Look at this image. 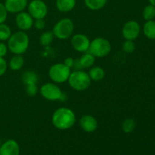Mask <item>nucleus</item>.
I'll use <instances>...</instances> for the list:
<instances>
[{"instance_id": "nucleus-1", "label": "nucleus", "mask_w": 155, "mask_h": 155, "mask_svg": "<svg viewBox=\"0 0 155 155\" xmlns=\"http://www.w3.org/2000/svg\"><path fill=\"white\" fill-rule=\"evenodd\" d=\"M77 117L74 110L69 107H61L54 111L51 116V123L59 130H67L72 128L76 124Z\"/></svg>"}, {"instance_id": "nucleus-2", "label": "nucleus", "mask_w": 155, "mask_h": 155, "mask_svg": "<svg viewBox=\"0 0 155 155\" xmlns=\"http://www.w3.org/2000/svg\"><path fill=\"white\" fill-rule=\"evenodd\" d=\"M30 45V39L24 31L19 30L12 33L8 39V48L14 54H24Z\"/></svg>"}, {"instance_id": "nucleus-3", "label": "nucleus", "mask_w": 155, "mask_h": 155, "mask_svg": "<svg viewBox=\"0 0 155 155\" xmlns=\"http://www.w3.org/2000/svg\"><path fill=\"white\" fill-rule=\"evenodd\" d=\"M68 82L69 86L74 90L82 92L89 89L92 80L88 73H86V71L82 70H75L71 71Z\"/></svg>"}, {"instance_id": "nucleus-4", "label": "nucleus", "mask_w": 155, "mask_h": 155, "mask_svg": "<svg viewBox=\"0 0 155 155\" xmlns=\"http://www.w3.org/2000/svg\"><path fill=\"white\" fill-rule=\"evenodd\" d=\"M74 31V21L68 18L59 20L53 27L52 33L54 37L61 40L69 39Z\"/></svg>"}, {"instance_id": "nucleus-5", "label": "nucleus", "mask_w": 155, "mask_h": 155, "mask_svg": "<svg viewBox=\"0 0 155 155\" xmlns=\"http://www.w3.org/2000/svg\"><path fill=\"white\" fill-rule=\"evenodd\" d=\"M111 44L108 39L103 37H96L91 40L89 52L95 58H104L111 51Z\"/></svg>"}, {"instance_id": "nucleus-6", "label": "nucleus", "mask_w": 155, "mask_h": 155, "mask_svg": "<svg viewBox=\"0 0 155 155\" xmlns=\"http://www.w3.org/2000/svg\"><path fill=\"white\" fill-rule=\"evenodd\" d=\"M71 69L64 63H56L51 65L48 70V77L54 83H64L68 82L71 75Z\"/></svg>"}, {"instance_id": "nucleus-7", "label": "nucleus", "mask_w": 155, "mask_h": 155, "mask_svg": "<svg viewBox=\"0 0 155 155\" xmlns=\"http://www.w3.org/2000/svg\"><path fill=\"white\" fill-rule=\"evenodd\" d=\"M39 93L47 101H63L64 99L65 95L57 83H44L39 89Z\"/></svg>"}, {"instance_id": "nucleus-8", "label": "nucleus", "mask_w": 155, "mask_h": 155, "mask_svg": "<svg viewBox=\"0 0 155 155\" xmlns=\"http://www.w3.org/2000/svg\"><path fill=\"white\" fill-rule=\"evenodd\" d=\"M27 8L28 13L34 20L45 19L48 14V6L42 0H32Z\"/></svg>"}, {"instance_id": "nucleus-9", "label": "nucleus", "mask_w": 155, "mask_h": 155, "mask_svg": "<svg viewBox=\"0 0 155 155\" xmlns=\"http://www.w3.org/2000/svg\"><path fill=\"white\" fill-rule=\"evenodd\" d=\"M141 27L136 21H127L122 27V35L125 40H135L140 34Z\"/></svg>"}, {"instance_id": "nucleus-10", "label": "nucleus", "mask_w": 155, "mask_h": 155, "mask_svg": "<svg viewBox=\"0 0 155 155\" xmlns=\"http://www.w3.org/2000/svg\"><path fill=\"white\" fill-rule=\"evenodd\" d=\"M91 40L86 35L83 33H77L71 37V43L75 51L85 53L89 51Z\"/></svg>"}, {"instance_id": "nucleus-11", "label": "nucleus", "mask_w": 155, "mask_h": 155, "mask_svg": "<svg viewBox=\"0 0 155 155\" xmlns=\"http://www.w3.org/2000/svg\"><path fill=\"white\" fill-rule=\"evenodd\" d=\"M34 19L31 17V15L28 13V12H19L17 14L15 18V24L17 27L21 31H27L30 30L33 27Z\"/></svg>"}, {"instance_id": "nucleus-12", "label": "nucleus", "mask_w": 155, "mask_h": 155, "mask_svg": "<svg viewBox=\"0 0 155 155\" xmlns=\"http://www.w3.org/2000/svg\"><path fill=\"white\" fill-rule=\"evenodd\" d=\"M80 127L86 133H93L98 128V120L96 118L89 114L82 116L79 120Z\"/></svg>"}, {"instance_id": "nucleus-13", "label": "nucleus", "mask_w": 155, "mask_h": 155, "mask_svg": "<svg viewBox=\"0 0 155 155\" xmlns=\"http://www.w3.org/2000/svg\"><path fill=\"white\" fill-rule=\"evenodd\" d=\"M4 5L8 13L18 14L27 7L28 0H5Z\"/></svg>"}, {"instance_id": "nucleus-14", "label": "nucleus", "mask_w": 155, "mask_h": 155, "mask_svg": "<svg viewBox=\"0 0 155 155\" xmlns=\"http://www.w3.org/2000/svg\"><path fill=\"white\" fill-rule=\"evenodd\" d=\"M20 147L14 139L5 142L0 147V155H19Z\"/></svg>"}, {"instance_id": "nucleus-15", "label": "nucleus", "mask_w": 155, "mask_h": 155, "mask_svg": "<svg viewBox=\"0 0 155 155\" xmlns=\"http://www.w3.org/2000/svg\"><path fill=\"white\" fill-rule=\"evenodd\" d=\"M77 5V0H56L55 6L60 12L68 13L74 10Z\"/></svg>"}, {"instance_id": "nucleus-16", "label": "nucleus", "mask_w": 155, "mask_h": 155, "mask_svg": "<svg viewBox=\"0 0 155 155\" xmlns=\"http://www.w3.org/2000/svg\"><path fill=\"white\" fill-rule=\"evenodd\" d=\"M91 80L93 81H100L103 80L105 77V71L100 66H92L90 68L89 71L88 72Z\"/></svg>"}, {"instance_id": "nucleus-17", "label": "nucleus", "mask_w": 155, "mask_h": 155, "mask_svg": "<svg viewBox=\"0 0 155 155\" xmlns=\"http://www.w3.org/2000/svg\"><path fill=\"white\" fill-rule=\"evenodd\" d=\"M95 58H96L93 54L87 51L82 54L81 57L79 58V61L82 68H90L95 64Z\"/></svg>"}, {"instance_id": "nucleus-18", "label": "nucleus", "mask_w": 155, "mask_h": 155, "mask_svg": "<svg viewBox=\"0 0 155 155\" xmlns=\"http://www.w3.org/2000/svg\"><path fill=\"white\" fill-rule=\"evenodd\" d=\"M21 80L25 86L29 84H37L39 81V76L36 72L33 71H26L22 74Z\"/></svg>"}, {"instance_id": "nucleus-19", "label": "nucleus", "mask_w": 155, "mask_h": 155, "mask_svg": "<svg viewBox=\"0 0 155 155\" xmlns=\"http://www.w3.org/2000/svg\"><path fill=\"white\" fill-rule=\"evenodd\" d=\"M24 64V59L21 54H15L11 58L8 63V67L13 71H20Z\"/></svg>"}, {"instance_id": "nucleus-20", "label": "nucleus", "mask_w": 155, "mask_h": 155, "mask_svg": "<svg viewBox=\"0 0 155 155\" xmlns=\"http://www.w3.org/2000/svg\"><path fill=\"white\" fill-rule=\"evenodd\" d=\"M107 0H84L85 5L91 11H98L106 5Z\"/></svg>"}, {"instance_id": "nucleus-21", "label": "nucleus", "mask_w": 155, "mask_h": 155, "mask_svg": "<svg viewBox=\"0 0 155 155\" xmlns=\"http://www.w3.org/2000/svg\"><path fill=\"white\" fill-rule=\"evenodd\" d=\"M144 35L149 39H155V21H146L143 27Z\"/></svg>"}, {"instance_id": "nucleus-22", "label": "nucleus", "mask_w": 155, "mask_h": 155, "mask_svg": "<svg viewBox=\"0 0 155 155\" xmlns=\"http://www.w3.org/2000/svg\"><path fill=\"white\" fill-rule=\"evenodd\" d=\"M54 36L52 31H45L41 34L39 36V43L42 46H48L52 43L54 40Z\"/></svg>"}, {"instance_id": "nucleus-23", "label": "nucleus", "mask_w": 155, "mask_h": 155, "mask_svg": "<svg viewBox=\"0 0 155 155\" xmlns=\"http://www.w3.org/2000/svg\"><path fill=\"white\" fill-rule=\"evenodd\" d=\"M122 130L125 133H131L136 127V122L133 118H127L122 124Z\"/></svg>"}, {"instance_id": "nucleus-24", "label": "nucleus", "mask_w": 155, "mask_h": 155, "mask_svg": "<svg viewBox=\"0 0 155 155\" xmlns=\"http://www.w3.org/2000/svg\"><path fill=\"white\" fill-rule=\"evenodd\" d=\"M143 18L146 21H152L155 18V6L148 5L143 10Z\"/></svg>"}, {"instance_id": "nucleus-25", "label": "nucleus", "mask_w": 155, "mask_h": 155, "mask_svg": "<svg viewBox=\"0 0 155 155\" xmlns=\"http://www.w3.org/2000/svg\"><path fill=\"white\" fill-rule=\"evenodd\" d=\"M12 30L11 28L5 24H0V40L6 41L10 38L12 35Z\"/></svg>"}, {"instance_id": "nucleus-26", "label": "nucleus", "mask_w": 155, "mask_h": 155, "mask_svg": "<svg viewBox=\"0 0 155 155\" xmlns=\"http://www.w3.org/2000/svg\"><path fill=\"white\" fill-rule=\"evenodd\" d=\"M122 49L124 52L131 54L136 49V44L133 40H126L122 45Z\"/></svg>"}, {"instance_id": "nucleus-27", "label": "nucleus", "mask_w": 155, "mask_h": 155, "mask_svg": "<svg viewBox=\"0 0 155 155\" xmlns=\"http://www.w3.org/2000/svg\"><path fill=\"white\" fill-rule=\"evenodd\" d=\"M39 89L37 84H29L25 86V92L27 95L30 97H34L37 95Z\"/></svg>"}, {"instance_id": "nucleus-28", "label": "nucleus", "mask_w": 155, "mask_h": 155, "mask_svg": "<svg viewBox=\"0 0 155 155\" xmlns=\"http://www.w3.org/2000/svg\"><path fill=\"white\" fill-rule=\"evenodd\" d=\"M8 11L4 4L0 2V24L5 23L8 17Z\"/></svg>"}, {"instance_id": "nucleus-29", "label": "nucleus", "mask_w": 155, "mask_h": 155, "mask_svg": "<svg viewBox=\"0 0 155 155\" xmlns=\"http://www.w3.org/2000/svg\"><path fill=\"white\" fill-rule=\"evenodd\" d=\"M45 19H36L34 20V23H33V26L37 29L38 30H42L45 29Z\"/></svg>"}, {"instance_id": "nucleus-30", "label": "nucleus", "mask_w": 155, "mask_h": 155, "mask_svg": "<svg viewBox=\"0 0 155 155\" xmlns=\"http://www.w3.org/2000/svg\"><path fill=\"white\" fill-rule=\"evenodd\" d=\"M8 68L7 61L3 58L0 57V77L6 72Z\"/></svg>"}, {"instance_id": "nucleus-31", "label": "nucleus", "mask_w": 155, "mask_h": 155, "mask_svg": "<svg viewBox=\"0 0 155 155\" xmlns=\"http://www.w3.org/2000/svg\"><path fill=\"white\" fill-rule=\"evenodd\" d=\"M8 50V48L7 45L2 42H0V57L4 58L7 54Z\"/></svg>"}, {"instance_id": "nucleus-32", "label": "nucleus", "mask_w": 155, "mask_h": 155, "mask_svg": "<svg viewBox=\"0 0 155 155\" xmlns=\"http://www.w3.org/2000/svg\"><path fill=\"white\" fill-rule=\"evenodd\" d=\"M74 60H75V59H74L73 58L68 57V58H65L64 61V64L66 65L68 68H71H71H74Z\"/></svg>"}, {"instance_id": "nucleus-33", "label": "nucleus", "mask_w": 155, "mask_h": 155, "mask_svg": "<svg viewBox=\"0 0 155 155\" xmlns=\"http://www.w3.org/2000/svg\"><path fill=\"white\" fill-rule=\"evenodd\" d=\"M148 1H149L150 4L152 5L155 6V0H148Z\"/></svg>"}]
</instances>
